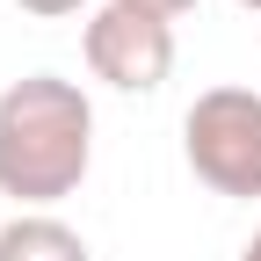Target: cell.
Wrapping results in <instances>:
<instances>
[{"label":"cell","instance_id":"52a82bcc","mask_svg":"<svg viewBox=\"0 0 261 261\" xmlns=\"http://www.w3.org/2000/svg\"><path fill=\"white\" fill-rule=\"evenodd\" d=\"M240 261H261V225H254V240L240 247Z\"/></svg>","mask_w":261,"mask_h":261},{"label":"cell","instance_id":"3957f363","mask_svg":"<svg viewBox=\"0 0 261 261\" xmlns=\"http://www.w3.org/2000/svg\"><path fill=\"white\" fill-rule=\"evenodd\" d=\"M80 51H87V73L109 80L116 94H152L174 73V22L123 8V0H102L80 29Z\"/></svg>","mask_w":261,"mask_h":261},{"label":"cell","instance_id":"8992f818","mask_svg":"<svg viewBox=\"0 0 261 261\" xmlns=\"http://www.w3.org/2000/svg\"><path fill=\"white\" fill-rule=\"evenodd\" d=\"M123 8H145V15H160V22H174V15L196 8V0H123Z\"/></svg>","mask_w":261,"mask_h":261},{"label":"cell","instance_id":"7a4b0ae2","mask_svg":"<svg viewBox=\"0 0 261 261\" xmlns=\"http://www.w3.org/2000/svg\"><path fill=\"white\" fill-rule=\"evenodd\" d=\"M181 152L203 189L254 203L261 196V87H203L181 116Z\"/></svg>","mask_w":261,"mask_h":261},{"label":"cell","instance_id":"6da1fadb","mask_svg":"<svg viewBox=\"0 0 261 261\" xmlns=\"http://www.w3.org/2000/svg\"><path fill=\"white\" fill-rule=\"evenodd\" d=\"M94 167V102L80 80L22 73L0 87V196L22 211L65 203Z\"/></svg>","mask_w":261,"mask_h":261},{"label":"cell","instance_id":"277c9868","mask_svg":"<svg viewBox=\"0 0 261 261\" xmlns=\"http://www.w3.org/2000/svg\"><path fill=\"white\" fill-rule=\"evenodd\" d=\"M0 261H94L87 240L51 211H15L0 225Z\"/></svg>","mask_w":261,"mask_h":261},{"label":"cell","instance_id":"5b68a950","mask_svg":"<svg viewBox=\"0 0 261 261\" xmlns=\"http://www.w3.org/2000/svg\"><path fill=\"white\" fill-rule=\"evenodd\" d=\"M22 15H44V22H58V15H80L87 0H15Z\"/></svg>","mask_w":261,"mask_h":261},{"label":"cell","instance_id":"ba28073f","mask_svg":"<svg viewBox=\"0 0 261 261\" xmlns=\"http://www.w3.org/2000/svg\"><path fill=\"white\" fill-rule=\"evenodd\" d=\"M240 8H254V15H261V0H240Z\"/></svg>","mask_w":261,"mask_h":261}]
</instances>
